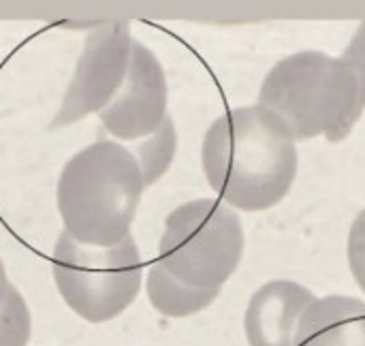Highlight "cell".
Listing matches in <instances>:
<instances>
[{"label":"cell","instance_id":"12","mask_svg":"<svg viewBox=\"0 0 365 346\" xmlns=\"http://www.w3.org/2000/svg\"><path fill=\"white\" fill-rule=\"evenodd\" d=\"M32 336V315L17 291L11 285L4 304L0 306V346H28Z\"/></svg>","mask_w":365,"mask_h":346},{"label":"cell","instance_id":"1","mask_svg":"<svg viewBox=\"0 0 365 346\" xmlns=\"http://www.w3.org/2000/svg\"><path fill=\"white\" fill-rule=\"evenodd\" d=\"M210 188L231 208L265 212L291 190L299 156L295 139L265 107H237L212 122L201 146Z\"/></svg>","mask_w":365,"mask_h":346},{"label":"cell","instance_id":"4","mask_svg":"<svg viewBox=\"0 0 365 346\" xmlns=\"http://www.w3.org/2000/svg\"><path fill=\"white\" fill-rule=\"evenodd\" d=\"M244 246L242 220L229 205L195 199L167 216L156 261L188 287L222 291L242 263Z\"/></svg>","mask_w":365,"mask_h":346},{"label":"cell","instance_id":"7","mask_svg":"<svg viewBox=\"0 0 365 346\" xmlns=\"http://www.w3.org/2000/svg\"><path fill=\"white\" fill-rule=\"evenodd\" d=\"M169 86L156 54L133 41L126 79L113 101L98 113L103 128L120 141H141L169 118Z\"/></svg>","mask_w":365,"mask_h":346},{"label":"cell","instance_id":"15","mask_svg":"<svg viewBox=\"0 0 365 346\" xmlns=\"http://www.w3.org/2000/svg\"><path fill=\"white\" fill-rule=\"evenodd\" d=\"M9 289H11V283H9V276H6L4 263H2V259H0V306L4 304V300H6V293H9Z\"/></svg>","mask_w":365,"mask_h":346},{"label":"cell","instance_id":"8","mask_svg":"<svg viewBox=\"0 0 365 346\" xmlns=\"http://www.w3.org/2000/svg\"><path fill=\"white\" fill-rule=\"evenodd\" d=\"M317 297L293 280H269L248 302L244 332L248 346H293L297 325Z\"/></svg>","mask_w":365,"mask_h":346},{"label":"cell","instance_id":"3","mask_svg":"<svg viewBox=\"0 0 365 346\" xmlns=\"http://www.w3.org/2000/svg\"><path fill=\"white\" fill-rule=\"evenodd\" d=\"M257 105L272 111L295 143L321 135L340 143L364 116L359 83L346 60L312 49L276 62L261 83Z\"/></svg>","mask_w":365,"mask_h":346},{"label":"cell","instance_id":"13","mask_svg":"<svg viewBox=\"0 0 365 346\" xmlns=\"http://www.w3.org/2000/svg\"><path fill=\"white\" fill-rule=\"evenodd\" d=\"M346 257H349V268H351L355 283L365 293V210L357 214V218L351 225Z\"/></svg>","mask_w":365,"mask_h":346},{"label":"cell","instance_id":"10","mask_svg":"<svg viewBox=\"0 0 365 346\" xmlns=\"http://www.w3.org/2000/svg\"><path fill=\"white\" fill-rule=\"evenodd\" d=\"M145 291L152 308L169 319H186L199 315L220 295V291H203L175 280L163 270L158 261H154L148 270Z\"/></svg>","mask_w":365,"mask_h":346},{"label":"cell","instance_id":"11","mask_svg":"<svg viewBox=\"0 0 365 346\" xmlns=\"http://www.w3.org/2000/svg\"><path fill=\"white\" fill-rule=\"evenodd\" d=\"M175 152H178V131H175L173 118L169 116L163 122V126L154 135L141 139V143L133 152L139 163L145 188L154 186L169 171V167L173 165Z\"/></svg>","mask_w":365,"mask_h":346},{"label":"cell","instance_id":"2","mask_svg":"<svg viewBox=\"0 0 365 346\" xmlns=\"http://www.w3.org/2000/svg\"><path fill=\"white\" fill-rule=\"evenodd\" d=\"M139 163L126 146L101 139L66 161L56 201L64 233L94 248H111L130 235L143 195Z\"/></svg>","mask_w":365,"mask_h":346},{"label":"cell","instance_id":"9","mask_svg":"<svg viewBox=\"0 0 365 346\" xmlns=\"http://www.w3.org/2000/svg\"><path fill=\"white\" fill-rule=\"evenodd\" d=\"M293 346H365V302L346 295L314 300L297 325Z\"/></svg>","mask_w":365,"mask_h":346},{"label":"cell","instance_id":"6","mask_svg":"<svg viewBox=\"0 0 365 346\" xmlns=\"http://www.w3.org/2000/svg\"><path fill=\"white\" fill-rule=\"evenodd\" d=\"M133 41L130 21L101 24L88 34L51 131L101 113L113 101L128 73Z\"/></svg>","mask_w":365,"mask_h":346},{"label":"cell","instance_id":"5","mask_svg":"<svg viewBox=\"0 0 365 346\" xmlns=\"http://www.w3.org/2000/svg\"><path fill=\"white\" fill-rule=\"evenodd\" d=\"M51 274L64 304L88 323L118 319L139 295L143 259L133 235L111 248L81 246L64 231L51 253Z\"/></svg>","mask_w":365,"mask_h":346},{"label":"cell","instance_id":"14","mask_svg":"<svg viewBox=\"0 0 365 346\" xmlns=\"http://www.w3.org/2000/svg\"><path fill=\"white\" fill-rule=\"evenodd\" d=\"M342 58L346 60V64L351 66V71L357 77V83H359V103H361V109L365 111V21L359 24V28L353 34L349 47L342 51Z\"/></svg>","mask_w":365,"mask_h":346}]
</instances>
